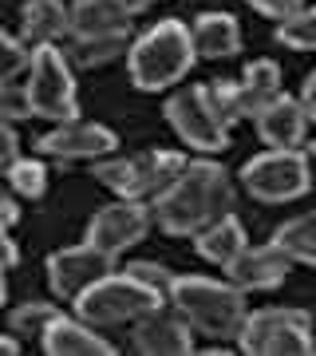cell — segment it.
I'll return each mask as SVG.
<instances>
[{
  "instance_id": "4316f807",
  "label": "cell",
  "mask_w": 316,
  "mask_h": 356,
  "mask_svg": "<svg viewBox=\"0 0 316 356\" xmlns=\"http://www.w3.org/2000/svg\"><path fill=\"white\" fill-rule=\"evenodd\" d=\"M63 309H56V305H48V301H32V305H20V309H13V332L16 337H44V329H48L51 321L60 317Z\"/></svg>"
},
{
  "instance_id": "8992f818",
  "label": "cell",
  "mask_w": 316,
  "mask_h": 356,
  "mask_svg": "<svg viewBox=\"0 0 316 356\" xmlns=\"http://www.w3.org/2000/svg\"><path fill=\"white\" fill-rule=\"evenodd\" d=\"M186 154L178 151H147V154H131V159H103L95 163V178L119 198H158V194L186 170Z\"/></svg>"
},
{
  "instance_id": "d590c367",
  "label": "cell",
  "mask_w": 316,
  "mask_h": 356,
  "mask_svg": "<svg viewBox=\"0 0 316 356\" xmlns=\"http://www.w3.org/2000/svg\"><path fill=\"white\" fill-rule=\"evenodd\" d=\"M115 4H119L126 16H139V13H147V8H154V4H163V0H115Z\"/></svg>"
},
{
  "instance_id": "6da1fadb",
  "label": "cell",
  "mask_w": 316,
  "mask_h": 356,
  "mask_svg": "<svg viewBox=\"0 0 316 356\" xmlns=\"http://www.w3.org/2000/svg\"><path fill=\"white\" fill-rule=\"evenodd\" d=\"M226 214H233V186L226 166L214 159H190L186 170L151 198V222L170 238H194Z\"/></svg>"
},
{
  "instance_id": "836d02e7",
  "label": "cell",
  "mask_w": 316,
  "mask_h": 356,
  "mask_svg": "<svg viewBox=\"0 0 316 356\" xmlns=\"http://www.w3.org/2000/svg\"><path fill=\"white\" fill-rule=\"evenodd\" d=\"M16 261H20V250L8 238V226H0V266H16Z\"/></svg>"
},
{
  "instance_id": "d4e9b609",
  "label": "cell",
  "mask_w": 316,
  "mask_h": 356,
  "mask_svg": "<svg viewBox=\"0 0 316 356\" xmlns=\"http://www.w3.org/2000/svg\"><path fill=\"white\" fill-rule=\"evenodd\" d=\"M4 178H8V191L20 194V198H32V202L44 198V191H48V170L40 159H16Z\"/></svg>"
},
{
  "instance_id": "277c9868",
  "label": "cell",
  "mask_w": 316,
  "mask_h": 356,
  "mask_svg": "<svg viewBox=\"0 0 316 356\" xmlns=\"http://www.w3.org/2000/svg\"><path fill=\"white\" fill-rule=\"evenodd\" d=\"M163 301L166 293L135 281L131 273H107L95 285H88L72 305H76L79 321H88L95 329H111V325H135L139 317L163 309Z\"/></svg>"
},
{
  "instance_id": "7402d4cb",
  "label": "cell",
  "mask_w": 316,
  "mask_h": 356,
  "mask_svg": "<svg viewBox=\"0 0 316 356\" xmlns=\"http://www.w3.org/2000/svg\"><path fill=\"white\" fill-rule=\"evenodd\" d=\"M313 214H297L289 222H281L273 234V245L289 257L292 266H316V242H313Z\"/></svg>"
},
{
  "instance_id": "f1b7e54d",
  "label": "cell",
  "mask_w": 316,
  "mask_h": 356,
  "mask_svg": "<svg viewBox=\"0 0 316 356\" xmlns=\"http://www.w3.org/2000/svg\"><path fill=\"white\" fill-rule=\"evenodd\" d=\"M20 119H32L24 83H0V123H20Z\"/></svg>"
},
{
  "instance_id": "d6a6232c",
  "label": "cell",
  "mask_w": 316,
  "mask_h": 356,
  "mask_svg": "<svg viewBox=\"0 0 316 356\" xmlns=\"http://www.w3.org/2000/svg\"><path fill=\"white\" fill-rule=\"evenodd\" d=\"M16 222H20V202H16L13 191H4V186H0V226L13 229Z\"/></svg>"
},
{
  "instance_id": "7c38bea8",
  "label": "cell",
  "mask_w": 316,
  "mask_h": 356,
  "mask_svg": "<svg viewBox=\"0 0 316 356\" xmlns=\"http://www.w3.org/2000/svg\"><path fill=\"white\" fill-rule=\"evenodd\" d=\"M115 261H119V257L103 254V250H95V245H88V242L56 250V254L48 257V285H51L56 297L76 301L88 285H95L99 277L115 273Z\"/></svg>"
},
{
  "instance_id": "3957f363",
  "label": "cell",
  "mask_w": 316,
  "mask_h": 356,
  "mask_svg": "<svg viewBox=\"0 0 316 356\" xmlns=\"http://www.w3.org/2000/svg\"><path fill=\"white\" fill-rule=\"evenodd\" d=\"M194 64H198V56H194V44H190V28L182 20H158L142 36L131 40V48H126L131 83L139 91L174 88L190 76Z\"/></svg>"
},
{
  "instance_id": "2e32d148",
  "label": "cell",
  "mask_w": 316,
  "mask_h": 356,
  "mask_svg": "<svg viewBox=\"0 0 316 356\" xmlns=\"http://www.w3.org/2000/svg\"><path fill=\"white\" fill-rule=\"evenodd\" d=\"M67 36L72 40L135 36V28H131V16L115 0H76L67 8Z\"/></svg>"
},
{
  "instance_id": "9c48e42d",
  "label": "cell",
  "mask_w": 316,
  "mask_h": 356,
  "mask_svg": "<svg viewBox=\"0 0 316 356\" xmlns=\"http://www.w3.org/2000/svg\"><path fill=\"white\" fill-rule=\"evenodd\" d=\"M36 151L44 159H56V163H83V159H107V154L119 151V135H115L107 123H95V119H63L48 135H40Z\"/></svg>"
},
{
  "instance_id": "603a6c76",
  "label": "cell",
  "mask_w": 316,
  "mask_h": 356,
  "mask_svg": "<svg viewBox=\"0 0 316 356\" xmlns=\"http://www.w3.org/2000/svg\"><path fill=\"white\" fill-rule=\"evenodd\" d=\"M131 40L135 36H103V40H76V48L67 60H76L83 67H107L115 60H123L126 48H131Z\"/></svg>"
},
{
  "instance_id": "83f0119b",
  "label": "cell",
  "mask_w": 316,
  "mask_h": 356,
  "mask_svg": "<svg viewBox=\"0 0 316 356\" xmlns=\"http://www.w3.org/2000/svg\"><path fill=\"white\" fill-rule=\"evenodd\" d=\"M28 60H32V51L24 48V40L8 36L0 28V83H16L28 72Z\"/></svg>"
},
{
  "instance_id": "1f68e13d",
  "label": "cell",
  "mask_w": 316,
  "mask_h": 356,
  "mask_svg": "<svg viewBox=\"0 0 316 356\" xmlns=\"http://www.w3.org/2000/svg\"><path fill=\"white\" fill-rule=\"evenodd\" d=\"M20 159V139L8 123H0V175H8V166Z\"/></svg>"
},
{
  "instance_id": "4dcf8cb0",
  "label": "cell",
  "mask_w": 316,
  "mask_h": 356,
  "mask_svg": "<svg viewBox=\"0 0 316 356\" xmlns=\"http://www.w3.org/2000/svg\"><path fill=\"white\" fill-rule=\"evenodd\" d=\"M253 13H261V16H269V20H285V16H292V13H301L304 8V0H245Z\"/></svg>"
},
{
  "instance_id": "5b68a950",
  "label": "cell",
  "mask_w": 316,
  "mask_h": 356,
  "mask_svg": "<svg viewBox=\"0 0 316 356\" xmlns=\"http://www.w3.org/2000/svg\"><path fill=\"white\" fill-rule=\"evenodd\" d=\"M24 91H28L32 115L48 119V123H63V119H76L79 115L72 60L56 44L32 48V60H28V72H24Z\"/></svg>"
},
{
  "instance_id": "cb8c5ba5",
  "label": "cell",
  "mask_w": 316,
  "mask_h": 356,
  "mask_svg": "<svg viewBox=\"0 0 316 356\" xmlns=\"http://www.w3.org/2000/svg\"><path fill=\"white\" fill-rule=\"evenodd\" d=\"M198 91H202L206 107H210V115L217 119V127H233L241 119V107H238V83H229V79H210V83H198Z\"/></svg>"
},
{
  "instance_id": "ba28073f",
  "label": "cell",
  "mask_w": 316,
  "mask_h": 356,
  "mask_svg": "<svg viewBox=\"0 0 316 356\" xmlns=\"http://www.w3.org/2000/svg\"><path fill=\"white\" fill-rule=\"evenodd\" d=\"M308 182H313V175H308V151L304 147H292V151L269 147V151L253 154L249 163L241 166V186L257 202H269V206L304 198Z\"/></svg>"
},
{
  "instance_id": "484cf974",
  "label": "cell",
  "mask_w": 316,
  "mask_h": 356,
  "mask_svg": "<svg viewBox=\"0 0 316 356\" xmlns=\"http://www.w3.org/2000/svg\"><path fill=\"white\" fill-rule=\"evenodd\" d=\"M277 40L292 51H313L316 48V13L304 4L301 13L277 20Z\"/></svg>"
},
{
  "instance_id": "8d00e7d4",
  "label": "cell",
  "mask_w": 316,
  "mask_h": 356,
  "mask_svg": "<svg viewBox=\"0 0 316 356\" xmlns=\"http://www.w3.org/2000/svg\"><path fill=\"white\" fill-rule=\"evenodd\" d=\"M20 353V341L16 337H0V356H16Z\"/></svg>"
},
{
  "instance_id": "7a4b0ae2",
  "label": "cell",
  "mask_w": 316,
  "mask_h": 356,
  "mask_svg": "<svg viewBox=\"0 0 316 356\" xmlns=\"http://www.w3.org/2000/svg\"><path fill=\"white\" fill-rule=\"evenodd\" d=\"M166 297L178 317L210 341H233L249 313L245 293L233 281H214L198 273H174V281L166 285Z\"/></svg>"
},
{
  "instance_id": "e0dca14e",
  "label": "cell",
  "mask_w": 316,
  "mask_h": 356,
  "mask_svg": "<svg viewBox=\"0 0 316 356\" xmlns=\"http://www.w3.org/2000/svg\"><path fill=\"white\" fill-rule=\"evenodd\" d=\"M308 111L292 95H277L265 111L257 115V135L265 147H281V151H292V147H304V135H308Z\"/></svg>"
},
{
  "instance_id": "d6986e66",
  "label": "cell",
  "mask_w": 316,
  "mask_h": 356,
  "mask_svg": "<svg viewBox=\"0 0 316 356\" xmlns=\"http://www.w3.org/2000/svg\"><path fill=\"white\" fill-rule=\"evenodd\" d=\"M281 95V67L273 60H253L238 83V107L241 119H257L269 103Z\"/></svg>"
},
{
  "instance_id": "ac0fdd59",
  "label": "cell",
  "mask_w": 316,
  "mask_h": 356,
  "mask_svg": "<svg viewBox=\"0 0 316 356\" xmlns=\"http://www.w3.org/2000/svg\"><path fill=\"white\" fill-rule=\"evenodd\" d=\"M190 44L198 60H229L241 51V24L229 13H202L190 28Z\"/></svg>"
},
{
  "instance_id": "f546056e",
  "label": "cell",
  "mask_w": 316,
  "mask_h": 356,
  "mask_svg": "<svg viewBox=\"0 0 316 356\" xmlns=\"http://www.w3.org/2000/svg\"><path fill=\"white\" fill-rule=\"evenodd\" d=\"M123 273H131L135 281H142V285H151L158 293H166V285L174 281V269H166L163 261H126Z\"/></svg>"
},
{
  "instance_id": "52a82bcc",
  "label": "cell",
  "mask_w": 316,
  "mask_h": 356,
  "mask_svg": "<svg viewBox=\"0 0 316 356\" xmlns=\"http://www.w3.org/2000/svg\"><path fill=\"white\" fill-rule=\"evenodd\" d=\"M233 341L249 356H313V321L304 309H257Z\"/></svg>"
},
{
  "instance_id": "30bf717a",
  "label": "cell",
  "mask_w": 316,
  "mask_h": 356,
  "mask_svg": "<svg viewBox=\"0 0 316 356\" xmlns=\"http://www.w3.org/2000/svg\"><path fill=\"white\" fill-rule=\"evenodd\" d=\"M163 115H166V123L174 127L178 139L186 143V147H194V151L222 154L229 147V131L217 127V119L210 115V107H206L198 83H194V88H186V91H174V95L166 99Z\"/></svg>"
},
{
  "instance_id": "4fadbf2b",
  "label": "cell",
  "mask_w": 316,
  "mask_h": 356,
  "mask_svg": "<svg viewBox=\"0 0 316 356\" xmlns=\"http://www.w3.org/2000/svg\"><path fill=\"white\" fill-rule=\"evenodd\" d=\"M292 261L281 254L277 245H245L241 254H233L226 261V277L238 285L241 293L249 289H277L281 281L289 277Z\"/></svg>"
},
{
  "instance_id": "9a60e30c",
  "label": "cell",
  "mask_w": 316,
  "mask_h": 356,
  "mask_svg": "<svg viewBox=\"0 0 316 356\" xmlns=\"http://www.w3.org/2000/svg\"><path fill=\"white\" fill-rule=\"evenodd\" d=\"M40 344H44L48 356H115L119 353L107 337L95 332V325H88L79 317H63V313L44 329Z\"/></svg>"
},
{
  "instance_id": "74e56055",
  "label": "cell",
  "mask_w": 316,
  "mask_h": 356,
  "mask_svg": "<svg viewBox=\"0 0 316 356\" xmlns=\"http://www.w3.org/2000/svg\"><path fill=\"white\" fill-rule=\"evenodd\" d=\"M4 269H8V266H0V305L8 301V281H4Z\"/></svg>"
},
{
  "instance_id": "8fae6325",
  "label": "cell",
  "mask_w": 316,
  "mask_h": 356,
  "mask_svg": "<svg viewBox=\"0 0 316 356\" xmlns=\"http://www.w3.org/2000/svg\"><path fill=\"white\" fill-rule=\"evenodd\" d=\"M151 229V206L147 202H135V198H119V202L95 210L88 222V238L83 242L103 250V254L119 257L123 250L139 245Z\"/></svg>"
},
{
  "instance_id": "5bb4252c",
  "label": "cell",
  "mask_w": 316,
  "mask_h": 356,
  "mask_svg": "<svg viewBox=\"0 0 316 356\" xmlns=\"http://www.w3.org/2000/svg\"><path fill=\"white\" fill-rule=\"evenodd\" d=\"M131 344L142 356H190L194 353V329L182 317H170L166 309H154V313L135 321Z\"/></svg>"
},
{
  "instance_id": "e575fe53",
  "label": "cell",
  "mask_w": 316,
  "mask_h": 356,
  "mask_svg": "<svg viewBox=\"0 0 316 356\" xmlns=\"http://www.w3.org/2000/svg\"><path fill=\"white\" fill-rule=\"evenodd\" d=\"M297 103L308 111V119H316V76L304 79V88H301V95H297Z\"/></svg>"
},
{
  "instance_id": "ffe728a7",
  "label": "cell",
  "mask_w": 316,
  "mask_h": 356,
  "mask_svg": "<svg viewBox=\"0 0 316 356\" xmlns=\"http://www.w3.org/2000/svg\"><path fill=\"white\" fill-rule=\"evenodd\" d=\"M20 20H24V48L28 51L67 36V8H63V0H24Z\"/></svg>"
},
{
  "instance_id": "44dd1931",
  "label": "cell",
  "mask_w": 316,
  "mask_h": 356,
  "mask_svg": "<svg viewBox=\"0 0 316 356\" xmlns=\"http://www.w3.org/2000/svg\"><path fill=\"white\" fill-rule=\"evenodd\" d=\"M249 245V238H245V226H241L233 214L217 218L214 226H206L194 234V250H198V257H206L210 266H222L226 269V261L233 254H241Z\"/></svg>"
}]
</instances>
